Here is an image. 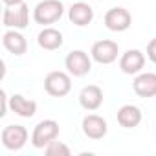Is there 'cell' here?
<instances>
[{"instance_id": "6da1fadb", "label": "cell", "mask_w": 156, "mask_h": 156, "mask_svg": "<svg viewBox=\"0 0 156 156\" xmlns=\"http://www.w3.org/2000/svg\"><path fill=\"white\" fill-rule=\"evenodd\" d=\"M64 13V6L61 0H42L39 2L33 9V20L37 24L48 26V24H55Z\"/></svg>"}, {"instance_id": "7a4b0ae2", "label": "cell", "mask_w": 156, "mask_h": 156, "mask_svg": "<svg viewBox=\"0 0 156 156\" xmlns=\"http://www.w3.org/2000/svg\"><path fill=\"white\" fill-rule=\"evenodd\" d=\"M2 22L6 28L11 30H24L30 24V8L26 2L20 4H13V6H6L4 15H2Z\"/></svg>"}, {"instance_id": "3957f363", "label": "cell", "mask_w": 156, "mask_h": 156, "mask_svg": "<svg viewBox=\"0 0 156 156\" xmlns=\"http://www.w3.org/2000/svg\"><path fill=\"white\" fill-rule=\"evenodd\" d=\"M57 136H59V123L53 119H44L35 125L31 132V145L35 149H44L48 143L57 140Z\"/></svg>"}, {"instance_id": "277c9868", "label": "cell", "mask_w": 156, "mask_h": 156, "mask_svg": "<svg viewBox=\"0 0 156 156\" xmlns=\"http://www.w3.org/2000/svg\"><path fill=\"white\" fill-rule=\"evenodd\" d=\"M44 90L51 98H64L72 90V79L66 72H50L44 79Z\"/></svg>"}, {"instance_id": "5b68a950", "label": "cell", "mask_w": 156, "mask_h": 156, "mask_svg": "<svg viewBox=\"0 0 156 156\" xmlns=\"http://www.w3.org/2000/svg\"><path fill=\"white\" fill-rule=\"evenodd\" d=\"M64 66H66V70H68L70 75H73V77H83V75H87L90 72L92 59L83 50H73V51H70L66 55Z\"/></svg>"}, {"instance_id": "8992f818", "label": "cell", "mask_w": 156, "mask_h": 156, "mask_svg": "<svg viewBox=\"0 0 156 156\" xmlns=\"http://www.w3.org/2000/svg\"><path fill=\"white\" fill-rule=\"evenodd\" d=\"M0 138H2V145L8 151H20L28 141V129L22 125H6Z\"/></svg>"}, {"instance_id": "52a82bcc", "label": "cell", "mask_w": 156, "mask_h": 156, "mask_svg": "<svg viewBox=\"0 0 156 156\" xmlns=\"http://www.w3.org/2000/svg\"><path fill=\"white\" fill-rule=\"evenodd\" d=\"M118 53H119V46L118 42L114 41H108V39H103V41H98L92 44V50H90V57L99 62V64H110L118 59Z\"/></svg>"}, {"instance_id": "ba28073f", "label": "cell", "mask_w": 156, "mask_h": 156, "mask_svg": "<svg viewBox=\"0 0 156 156\" xmlns=\"http://www.w3.org/2000/svg\"><path fill=\"white\" fill-rule=\"evenodd\" d=\"M107 30L110 31H127L132 24V15L125 9V8H112L105 13V19H103Z\"/></svg>"}, {"instance_id": "9c48e42d", "label": "cell", "mask_w": 156, "mask_h": 156, "mask_svg": "<svg viewBox=\"0 0 156 156\" xmlns=\"http://www.w3.org/2000/svg\"><path fill=\"white\" fill-rule=\"evenodd\" d=\"M145 66V55L140 50H127L119 59V68L127 75L140 73Z\"/></svg>"}, {"instance_id": "30bf717a", "label": "cell", "mask_w": 156, "mask_h": 156, "mask_svg": "<svg viewBox=\"0 0 156 156\" xmlns=\"http://www.w3.org/2000/svg\"><path fill=\"white\" fill-rule=\"evenodd\" d=\"M107 130H108V125H107V121L101 116L88 114V116L83 118V132H85L87 138H90V140H101V138H105Z\"/></svg>"}, {"instance_id": "8fae6325", "label": "cell", "mask_w": 156, "mask_h": 156, "mask_svg": "<svg viewBox=\"0 0 156 156\" xmlns=\"http://www.w3.org/2000/svg\"><path fill=\"white\" fill-rule=\"evenodd\" d=\"M68 19H70L72 24L79 26V28L88 26V24L94 20V9H92V6H88L87 2H75V4H72L70 9H68Z\"/></svg>"}, {"instance_id": "7c38bea8", "label": "cell", "mask_w": 156, "mask_h": 156, "mask_svg": "<svg viewBox=\"0 0 156 156\" xmlns=\"http://www.w3.org/2000/svg\"><path fill=\"white\" fill-rule=\"evenodd\" d=\"M132 88L140 98H156V73H138L132 83Z\"/></svg>"}, {"instance_id": "4fadbf2b", "label": "cell", "mask_w": 156, "mask_h": 156, "mask_svg": "<svg viewBox=\"0 0 156 156\" xmlns=\"http://www.w3.org/2000/svg\"><path fill=\"white\" fill-rule=\"evenodd\" d=\"M2 44L13 55H24L28 50V41L19 30H8L2 37Z\"/></svg>"}, {"instance_id": "5bb4252c", "label": "cell", "mask_w": 156, "mask_h": 156, "mask_svg": "<svg viewBox=\"0 0 156 156\" xmlns=\"http://www.w3.org/2000/svg\"><path fill=\"white\" fill-rule=\"evenodd\" d=\"M79 103L85 110H98L103 105V90L98 85H88L79 94Z\"/></svg>"}, {"instance_id": "9a60e30c", "label": "cell", "mask_w": 156, "mask_h": 156, "mask_svg": "<svg viewBox=\"0 0 156 156\" xmlns=\"http://www.w3.org/2000/svg\"><path fill=\"white\" fill-rule=\"evenodd\" d=\"M9 108L20 118H33L37 112V103L33 99H26L20 94H15L9 98Z\"/></svg>"}, {"instance_id": "2e32d148", "label": "cell", "mask_w": 156, "mask_h": 156, "mask_svg": "<svg viewBox=\"0 0 156 156\" xmlns=\"http://www.w3.org/2000/svg\"><path fill=\"white\" fill-rule=\"evenodd\" d=\"M118 123L125 129H134L141 123V110L136 105H123L118 110Z\"/></svg>"}, {"instance_id": "e0dca14e", "label": "cell", "mask_w": 156, "mask_h": 156, "mask_svg": "<svg viewBox=\"0 0 156 156\" xmlns=\"http://www.w3.org/2000/svg\"><path fill=\"white\" fill-rule=\"evenodd\" d=\"M37 42L42 50H48V51H53L57 48L62 46V33L55 28H44L39 37H37Z\"/></svg>"}, {"instance_id": "ac0fdd59", "label": "cell", "mask_w": 156, "mask_h": 156, "mask_svg": "<svg viewBox=\"0 0 156 156\" xmlns=\"http://www.w3.org/2000/svg\"><path fill=\"white\" fill-rule=\"evenodd\" d=\"M44 152L48 156H70L72 154V151H70L68 145H64L62 141H55V140L44 147Z\"/></svg>"}, {"instance_id": "d6986e66", "label": "cell", "mask_w": 156, "mask_h": 156, "mask_svg": "<svg viewBox=\"0 0 156 156\" xmlns=\"http://www.w3.org/2000/svg\"><path fill=\"white\" fill-rule=\"evenodd\" d=\"M147 57L151 62L156 64V39H151L149 44H147Z\"/></svg>"}, {"instance_id": "ffe728a7", "label": "cell", "mask_w": 156, "mask_h": 156, "mask_svg": "<svg viewBox=\"0 0 156 156\" xmlns=\"http://www.w3.org/2000/svg\"><path fill=\"white\" fill-rule=\"evenodd\" d=\"M9 98H8V94L2 90L0 92V103H2V110H0V118H4L6 114H8V107H9V101H8Z\"/></svg>"}, {"instance_id": "44dd1931", "label": "cell", "mask_w": 156, "mask_h": 156, "mask_svg": "<svg viewBox=\"0 0 156 156\" xmlns=\"http://www.w3.org/2000/svg\"><path fill=\"white\" fill-rule=\"evenodd\" d=\"M2 2H4L6 6H13V4H20V2H24V0H2Z\"/></svg>"}]
</instances>
